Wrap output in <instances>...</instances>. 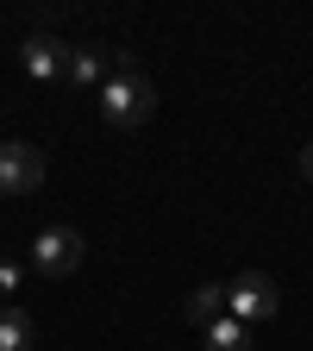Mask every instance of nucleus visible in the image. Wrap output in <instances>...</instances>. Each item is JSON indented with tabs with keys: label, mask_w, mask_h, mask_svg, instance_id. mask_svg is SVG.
<instances>
[{
	"label": "nucleus",
	"mask_w": 313,
	"mask_h": 351,
	"mask_svg": "<svg viewBox=\"0 0 313 351\" xmlns=\"http://www.w3.org/2000/svg\"><path fill=\"white\" fill-rule=\"evenodd\" d=\"M157 113V88L151 75H138V63H132L125 51H113V75L101 88V119L107 125H145Z\"/></svg>",
	"instance_id": "nucleus-1"
},
{
	"label": "nucleus",
	"mask_w": 313,
	"mask_h": 351,
	"mask_svg": "<svg viewBox=\"0 0 313 351\" xmlns=\"http://www.w3.org/2000/svg\"><path fill=\"white\" fill-rule=\"evenodd\" d=\"M282 307V295H276V282L263 276V270H245L238 282H226V314L238 320V326H257V320H270Z\"/></svg>",
	"instance_id": "nucleus-2"
},
{
	"label": "nucleus",
	"mask_w": 313,
	"mask_h": 351,
	"mask_svg": "<svg viewBox=\"0 0 313 351\" xmlns=\"http://www.w3.org/2000/svg\"><path fill=\"white\" fill-rule=\"evenodd\" d=\"M82 232L75 226H44L38 239H32V270L38 276H69L75 270V263H82Z\"/></svg>",
	"instance_id": "nucleus-3"
},
{
	"label": "nucleus",
	"mask_w": 313,
	"mask_h": 351,
	"mask_svg": "<svg viewBox=\"0 0 313 351\" xmlns=\"http://www.w3.org/2000/svg\"><path fill=\"white\" fill-rule=\"evenodd\" d=\"M19 63H25L32 82H63V75H69V51H63L51 32H32V38L19 44Z\"/></svg>",
	"instance_id": "nucleus-4"
},
{
	"label": "nucleus",
	"mask_w": 313,
	"mask_h": 351,
	"mask_svg": "<svg viewBox=\"0 0 313 351\" xmlns=\"http://www.w3.org/2000/svg\"><path fill=\"white\" fill-rule=\"evenodd\" d=\"M44 182V157L32 145H0V195H32Z\"/></svg>",
	"instance_id": "nucleus-5"
},
{
	"label": "nucleus",
	"mask_w": 313,
	"mask_h": 351,
	"mask_svg": "<svg viewBox=\"0 0 313 351\" xmlns=\"http://www.w3.org/2000/svg\"><path fill=\"white\" fill-rule=\"evenodd\" d=\"M107 75H113V57L101 44H75L69 51V82L75 88H107Z\"/></svg>",
	"instance_id": "nucleus-6"
},
{
	"label": "nucleus",
	"mask_w": 313,
	"mask_h": 351,
	"mask_svg": "<svg viewBox=\"0 0 313 351\" xmlns=\"http://www.w3.org/2000/svg\"><path fill=\"white\" fill-rule=\"evenodd\" d=\"M182 314H188L195 326H213L219 314H226V282H201V289L182 301Z\"/></svg>",
	"instance_id": "nucleus-7"
},
{
	"label": "nucleus",
	"mask_w": 313,
	"mask_h": 351,
	"mask_svg": "<svg viewBox=\"0 0 313 351\" xmlns=\"http://www.w3.org/2000/svg\"><path fill=\"white\" fill-rule=\"evenodd\" d=\"M32 345H38L32 314H19V307H0V351H32Z\"/></svg>",
	"instance_id": "nucleus-8"
},
{
	"label": "nucleus",
	"mask_w": 313,
	"mask_h": 351,
	"mask_svg": "<svg viewBox=\"0 0 313 351\" xmlns=\"http://www.w3.org/2000/svg\"><path fill=\"white\" fill-rule=\"evenodd\" d=\"M201 339H207V351H251V326H238L232 314H219L213 326H201Z\"/></svg>",
	"instance_id": "nucleus-9"
},
{
	"label": "nucleus",
	"mask_w": 313,
	"mask_h": 351,
	"mask_svg": "<svg viewBox=\"0 0 313 351\" xmlns=\"http://www.w3.org/2000/svg\"><path fill=\"white\" fill-rule=\"evenodd\" d=\"M25 270H32V263H19V257H0V301H7V295H19Z\"/></svg>",
	"instance_id": "nucleus-10"
},
{
	"label": "nucleus",
	"mask_w": 313,
	"mask_h": 351,
	"mask_svg": "<svg viewBox=\"0 0 313 351\" xmlns=\"http://www.w3.org/2000/svg\"><path fill=\"white\" fill-rule=\"evenodd\" d=\"M301 176H307V182H313V145L301 151Z\"/></svg>",
	"instance_id": "nucleus-11"
}]
</instances>
